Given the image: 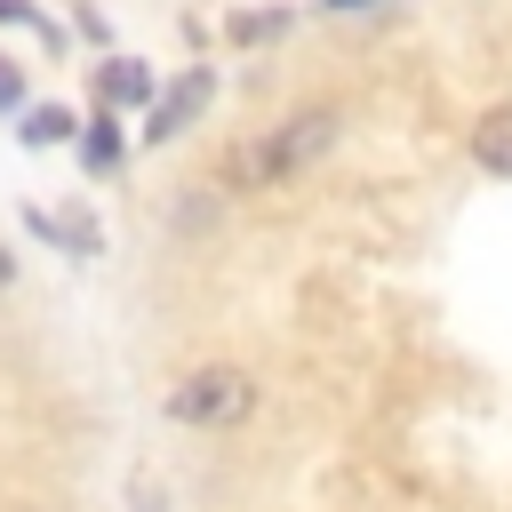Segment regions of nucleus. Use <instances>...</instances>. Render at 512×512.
Instances as JSON below:
<instances>
[{"label":"nucleus","instance_id":"1","mask_svg":"<svg viewBox=\"0 0 512 512\" xmlns=\"http://www.w3.org/2000/svg\"><path fill=\"white\" fill-rule=\"evenodd\" d=\"M336 112L328 104H312V112H288L264 144H240L232 152V184H272V176H296V168H312L328 144H336Z\"/></svg>","mask_w":512,"mask_h":512},{"label":"nucleus","instance_id":"2","mask_svg":"<svg viewBox=\"0 0 512 512\" xmlns=\"http://www.w3.org/2000/svg\"><path fill=\"white\" fill-rule=\"evenodd\" d=\"M168 416H176V424H192V432L248 424V416H256V376H248V368H232V360H208V368H192V376L168 392Z\"/></svg>","mask_w":512,"mask_h":512},{"label":"nucleus","instance_id":"3","mask_svg":"<svg viewBox=\"0 0 512 512\" xmlns=\"http://www.w3.org/2000/svg\"><path fill=\"white\" fill-rule=\"evenodd\" d=\"M208 104H216V72H208V64H184V72L152 96V112H144V128H136V136H144V144H176Z\"/></svg>","mask_w":512,"mask_h":512},{"label":"nucleus","instance_id":"4","mask_svg":"<svg viewBox=\"0 0 512 512\" xmlns=\"http://www.w3.org/2000/svg\"><path fill=\"white\" fill-rule=\"evenodd\" d=\"M152 96H160L152 64H136V56H104V64H96V104L128 112V104H152Z\"/></svg>","mask_w":512,"mask_h":512},{"label":"nucleus","instance_id":"5","mask_svg":"<svg viewBox=\"0 0 512 512\" xmlns=\"http://www.w3.org/2000/svg\"><path fill=\"white\" fill-rule=\"evenodd\" d=\"M72 152H80V168H88V176H112V168H120V152H128V144H120V120H112V104H96V120L72 136Z\"/></svg>","mask_w":512,"mask_h":512},{"label":"nucleus","instance_id":"6","mask_svg":"<svg viewBox=\"0 0 512 512\" xmlns=\"http://www.w3.org/2000/svg\"><path fill=\"white\" fill-rule=\"evenodd\" d=\"M24 232H32V240H56L64 256H96V248H104L96 224H80V216H48V208H24Z\"/></svg>","mask_w":512,"mask_h":512},{"label":"nucleus","instance_id":"7","mask_svg":"<svg viewBox=\"0 0 512 512\" xmlns=\"http://www.w3.org/2000/svg\"><path fill=\"white\" fill-rule=\"evenodd\" d=\"M472 160H480L488 176H512V104L480 112V128H472Z\"/></svg>","mask_w":512,"mask_h":512},{"label":"nucleus","instance_id":"8","mask_svg":"<svg viewBox=\"0 0 512 512\" xmlns=\"http://www.w3.org/2000/svg\"><path fill=\"white\" fill-rule=\"evenodd\" d=\"M72 104H24V120H16V136L32 144V152H48V144H72Z\"/></svg>","mask_w":512,"mask_h":512},{"label":"nucleus","instance_id":"9","mask_svg":"<svg viewBox=\"0 0 512 512\" xmlns=\"http://www.w3.org/2000/svg\"><path fill=\"white\" fill-rule=\"evenodd\" d=\"M0 24H8V32H40V40L56 48V24H48V16L32 8V0H0Z\"/></svg>","mask_w":512,"mask_h":512},{"label":"nucleus","instance_id":"10","mask_svg":"<svg viewBox=\"0 0 512 512\" xmlns=\"http://www.w3.org/2000/svg\"><path fill=\"white\" fill-rule=\"evenodd\" d=\"M288 32V8H256V16H232V40H272Z\"/></svg>","mask_w":512,"mask_h":512},{"label":"nucleus","instance_id":"11","mask_svg":"<svg viewBox=\"0 0 512 512\" xmlns=\"http://www.w3.org/2000/svg\"><path fill=\"white\" fill-rule=\"evenodd\" d=\"M16 104H24V72H16V64H8V56H0V120H8V112H16Z\"/></svg>","mask_w":512,"mask_h":512},{"label":"nucleus","instance_id":"12","mask_svg":"<svg viewBox=\"0 0 512 512\" xmlns=\"http://www.w3.org/2000/svg\"><path fill=\"white\" fill-rule=\"evenodd\" d=\"M320 8H336V16H352V8H376V0H320Z\"/></svg>","mask_w":512,"mask_h":512},{"label":"nucleus","instance_id":"13","mask_svg":"<svg viewBox=\"0 0 512 512\" xmlns=\"http://www.w3.org/2000/svg\"><path fill=\"white\" fill-rule=\"evenodd\" d=\"M0 288H16V256L8 248H0Z\"/></svg>","mask_w":512,"mask_h":512}]
</instances>
